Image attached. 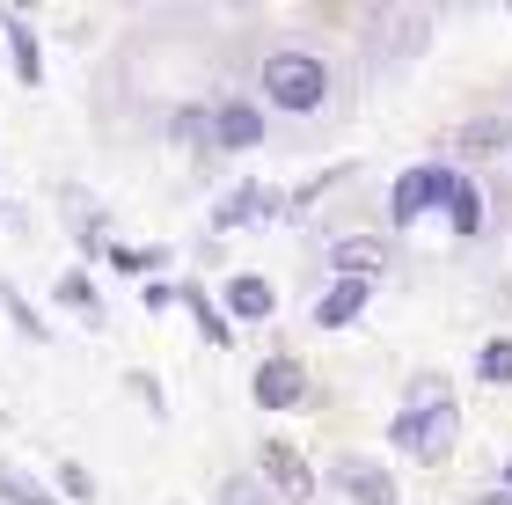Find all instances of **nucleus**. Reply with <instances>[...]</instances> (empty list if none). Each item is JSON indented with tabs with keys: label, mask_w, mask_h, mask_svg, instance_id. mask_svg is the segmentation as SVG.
Here are the masks:
<instances>
[{
	"label": "nucleus",
	"mask_w": 512,
	"mask_h": 505,
	"mask_svg": "<svg viewBox=\"0 0 512 505\" xmlns=\"http://www.w3.org/2000/svg\"><path fill=\"white\" fill-rule=\"evenodd\" d=\"M0 59H8V74L22 88H44V37L30 30V15L0 8Z\"/></svg>",
	"instance_id": "11"
},
{
	"label": "nucleus",
	"mask_w": 512,
	"mask_h": 505,
	"mask_svg": "<svg viewBox=\"0 0 512 505\" xmlns=\"http://www.w3.org/2000/svg\"><path fill=\"white\" fill-rule=\"evenodd\" d=\"M498 491H512V462H505V476H498Z\"/></svg>",
	"instance_id": "28"
},
{
	"label": "nucleus",
	"mask_w": 512,
	"mask_h": 505,
	"mask_svg": "<svg viewBox=\"0 0 512 505\" xmlns=\"http://www.w3.org/2000/svg\"><path fill=\"white\" fill-rule=\"evenodd\" d=\"M476 381H491V388L512 381V337H483L476 344Z\"/></svg>",
	"instance_id": "21"
},
{
	"label": "nucleus",
	"mask_w": 512,
	"mask_h": 505,
	"mask_svg": "<svg viewBox=\"0 0 512 505\" xmlns=\"http://www.w3.org/2000/svg\"><path fill=\"white\" fill-rule=\"evenodd\" d=\"M205 132H213V154H249V147H264V103H249V96H220V103H205Z\"/></svg>",
	"instance_id": "6"
},
{
	"label": "nucleus",
	"mask_w": 512,
	"mask_h": 505,
	"mask_svg": "<svg viewBox=\"0 0 512 505\" xmlns=\"http://www.w3.org/2000/svg\"><path fill=\"white\" fill-rule=\"evenodd\" d=\"M505 140H512L505 118H476V125H461V147H469V154H498Z\"/></svg>",
	"instance_id": "24"
},
{
	"label": "nucleus",
	"mask_w": 512,
	"mask_h": 505,
	"mask_svg": "<svg viewBox=\"0 0 512 505\" xmlns=\"http://www.w3.org/2000/svg\"><path fill=\"white\" fill-rule=\"evenodd\" d=\"M439 213H447V227H454L461 242H476L483 235V191H476V176H454V191H447Z\"/></svg>",
	"instance_id": "19"
},
{
	"label": "nucleus",
	"mask_w": 512,
	"mask_h": 505,
	"mask_svg": "<svg viewBox=\"0 0 512 505\" xmlns=\"http://www.w3.org/2000/svg\"><path fill=\"white\" fill-rule=\"evenodd\" d=\"M169 140L213 154V132H205V103H176V110H169Z\"/></svg>",
	"instance_id": "22"
},
{
	"label": "nucleus",
	"mask_w": 512,
	"mask_h": 505,
	"mask_svg": "<svg viewBox=\"0 0 512 505\" xmlns=\"http://www.w3.org/2000/svg\"><path fill=\"white\" fill-rule=\"evenodd\" d=\"M103 264L147 286V279H161V271H169V242H110V249H103Z\"/></svg>",
	"instance_id": "16"
},
{
	"label": "nucleus",
	"mask_w": 512,
	"mask_h": 505,
	"mask_svg": "<svg viewBox=\"0 0 512 505\" xmlns=\"http://www.w3.org/2000/svg\"><path fill=\"white\" fill-rule=\"evenodd\" d=\"M0 220H8V198H0Z\"/></svg>",
	"instance_id": "29"
},
{
	"label": "nucleus",
	"mask_w": 512,
	"mask_h": 505,
	"mask_svg": "<svg viewBox=\"0 0 512 505\" xmlns=\"http://www.w3.org/2000/svg\"><path fill=\"white\" fill-rule=\"evenodd\" d=\"M52 308H66V315H81V323H110V301H103V286H96V271L88 264H66L59 271V286H52Z\"/></svg>",
	"instance_id": "12"
},
{
	"label": "nucleus",
	"mask_w": 512,
	"mask_h": 505,
	"mask_svg": "<svg viewBox=\"0 0 512 505\" xmlns=\"http://www.w3.org/2000/svg\"><path fill=\"white\" fill-rule=\"evenodd\" d=\"M454 162H410L403 176L388 183V227H417L425 213H439L447 205V191H454Z\"/></svg>",
	"instance_id": "3"
},
{
	"label": "nucleus",
	"mask_w": 512,
	"mask_h": 505,
	"mask_svg": "<svg viewBox=\"0 0 512 505\" xmlns=\"http://www.w3.org/2000/svg\"><path fill=\"white\" fill-rule=\"evenodd\" d=\"M330 484L352 498V505H403V484H395V469L374 462V454H337V462H330Z\"/></svg>",
	"instance_id": "8"
},
{
	"label": "nucleus",
	"mask_w": 512,
	"mask_h": 505,
	"mask_svg": "<svg viewBox=\"0 0 512 505\" xmlns=\"http://www.w3.org/2000/svg\"><path fill=\"white\" fill-rule=\"evenodd\" d=\"M0 315H8L15 323V337H30V344H52V323H44V308L30 301V293H22L8 271H0Z\"/></svg>",
	"instance_id": "17"
},
{
	"label": "nucleus",
	"mask_w": 512,
	"mask_h": 505,
	"mask_svg": "<svg viewBox=\"0 0 512 505\" xmlns=\"http://www.w3.org/2000/svg\"><path fill=\"white\" fill-rule=\"evenodd\" d=\"M264 103L286 110V118H315V110L330 103V59L308 52V44L264 52Z\"/></svg>",
	"instance_id": "2"
},
{
	"label": "nucleus",
	"mask_w": 512,
	"mask_h": 505,
	"mask_svg": "<svg viewBox=\"0 0 512 505\" xmlns=\"http://www.w3.org/2000/svg\"><path fill=\"white\" fill-rule=\"evenodd\" d=\"M381 271H388L381 235H337L330 242V279H381Z\"/></svg>",
	"instance_id": "14"
},
{
	"label": "nucleus",
	"mask_w": 512,
	"mask_h": 505,
	"mask_svg": "<svg viewBox=\"0 0 512 505\" xmlns=\"http://www.w3.org/2000/svg\"><path fill=\"white\" fill-rule=\"evenodd\" d=\"M476 505H512V491H483V498H476Z\"/></svg>",
	"instance_id": "27"
},
{
	"label": "nucleus",
	"mask_w": 512,
	"mask_h": 505,
	"mask_svg": "<svg viewBox=\"0 0 512 505\" xmlns=\"http://www.w3.org/2000/svg\"><path fill=\"white\" fill-rule=\"evenodd\" d=\"M213 301H220L227 323L242 330V323H271V315H278V286L264 279V271H235V279H227Z\"/></svg>",
	"instance_id": "10"
},
{
	"label": "nucleus",
	"mask_w": 512,
	"mask_h": 505,
	"mask_svg": "<svg viewBox=\"0 0 512 505\" xmlns=\"http://www.w3.org/2000/svg\"><path fill=\"white\" fill-rule=\"evenodd\" d=\"M286 213V198L271 191V183H256V176H242V183H227V191L213 198V213H205V235H242V227H256V220H278Z\"/></svg>",
	"instance_id": "4"
},
{
	"label": "nucleus",
	"mask_w": 512,
	"mask_h": 505,
	"mask_svg": "<svg viewBox=\"0 0 512 505\" xmlns=\"http://www.w3.org/2000/svg\"><path fill=\"white\" fill-rule=\"evenodd\" d=\"M454 440H461V403H454V381H447V374H410L403 410L388 418V447H395V454H410L417 469H447Z\"/></svg>",
	"instance_id": "1"
},
{
	"label": "nucleus",
	"mask_w": 512,
	"mask_h": 505,
	"mask_svg": "<svg viewBox=\"0 0 512 505\" xmlns=\"http://www.w3.org/2000/svg\"><path fill=\"white\" fill-rule=\"evenodd\" d=\"M125 388L147 403V418H169V388H161V374H147V366H125Z\"/></svg>",
	"instance_id": "23"
},
{
	"label": "nucleus",
	"mask_w": 512,
	"mask_h": 505,
	"mask_svg": "<svg viewBox=\"0 0 512 505\" xmlns=\"http://www.w3.org/2000/svg\"><path fill=\"white\" fill-rule=\"evenodd\" d=\"M176 308H183V315L198 323V337L213 344V352H227V344H235V323L220 315V301H213V293H205L198 279H176Z\"/></svg>",
	"instance_id": "15"
},
{
	"label": "nucleus",
	"mask_w": 512,
	"mask_h": 505,
	"mask_svg": "<svg viewBox=\"0 0 512 505\" xmlns=\"http://www.w3.org/2000/svg\"><path fill=\"white\" fill-rule=\"evenodd\" d=\"M0 505H59V491H52V476H30L22 462L0 454Z\"/></svg>",
	"instance_id": "18"
},
{
	"label": "nucleus",
	"mask_w": 512,
	"mask_h": 505,
	"mask_svg": "<svg viewBox=\"0 0 512 505\" xmlns=\"http://www.w3.org/2000/svg\"><path fill=\"white\" fill-rule=\"evenodd\" d=\"M52 491H59V505H96V469L52 462Z\"/></svg>",
	"instance_id": "20"
},
{
	"label": "nucleus",
	"mask_w": 512,
	"mask_h": 505,
	"mask_svg": "<svg viewBox=\"0 0 512 505\" xmlns=\"http://www.w3.org/2000/svg\"><path fill=\"white\" fill-rule=\"evenodd\" d=\"M249 396L256 410H300L308 403V366H300V352H264L249 374Z\"/></svg>",
	"instance_id": "7"
},
{
	"label": "nucleus",
	"mask_w": 512,
	"mask_h": 505,
	"mask_svg": "<svg viewBox=\"0 0 512 505\" xmlns=\"http://www.w3.org/2000/svg\"><path fill=\"white\" fill-rule=\"evenodd\" d=\"M366 308H374V279H330L315 301V330H352Z\"/></svg>",
	"instance_id": "13"
},
{
	"label": "nucleus",
	"mask_w": 512,
	"mask_h": 505,
	"mask_svg": "<svg viewBox=\"0 0 512 505\" xmlns=\"http://www.w3.org/2000/svg\"><path fill=\"white\" fill-rule=\"evenodd\" d=\"M59 205H66V235H74L81 264L96 271V264H103V249L118 242V227H110V213H103V205L88 198V191H74V183H66V191H59Z\"/></svg>",
	"instance_id": "9"
},
{
	"label": "nucleus",
	"mask_w": 512,
	"mask_h": 505,
	"mask_svg": "<svg viewBox=\"0 0 512 505\" xmlns=\"http://www.w3.org/2000/svg\"><path fill=\"white\" fill-rule=\"evenodd\" d=\"M139 308H147V315H169V308H176V279H147V286H139Z\"/></svg>",
	"instance_id": "25"
},
{
	"label": "nucleus",
	"mask_w": 512,
	"mask_h": 505,
	"mask_svg": "<svg viewBox=\"0 0 512 505\" xmlns=\"http://www.w3.org/2000/svg\"><path fill=\"white\" fill-rule=\"evenodd\" d=\"M256 469H264L256 484H264V491H278L286 505H308V498L322 491V476L308 469V454H300L293 440H278V432H271L264 447H256Z\"/></svg>",
	"instance_id": "5"
},
{
	"label": "nucleus",
	"mask_w": 512,
	"mask_h": 505,
	"mask_svg": "<svg viewBox=\"0 0 512 505\" xmlns=\"http://www.w3.org/2000/svg\"><path fill=\"white\" fill-rule=\"evenodd\" d=\"M220 505H264V484H256V476H227V484H220Z\"/></svg>",
	"instance_id": "26"
}]
</instances>
